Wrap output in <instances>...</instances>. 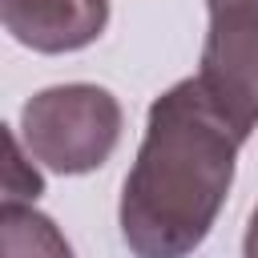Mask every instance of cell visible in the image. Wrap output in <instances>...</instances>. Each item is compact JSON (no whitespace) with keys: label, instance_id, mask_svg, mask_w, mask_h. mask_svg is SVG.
I'll return each mask as SVG.
<instances>
[{"label":"cell","instance_id":"cell-7","mask_svg":"<svg viewBox=\"0 0 258 258\" xmlns=\"http://www.w3.org/2000/svg\"><path fill=\"white\" fill-rule=\"evenodd\" d=\"M210 16H258V0H206Z\"/></svg>","mask_w":258,"mask_h":258},{"label":"cell","instance_id":"cell-5","mask_svg":"<svg viewBox=\"0 0 258 258\" xmlns=\"http://www.w3.org/2000/svg\"><path fill=\"white\" fill-rule=\"evenodd\" d=\"M0 258H73V246L64 242L60 226L24 206L4 202L0 206Z\"/></svg>","mask_w":258,"mask_h":258},{"label":"cell","instance_id":"cell-3","mask_svg":"<svg viewBox=\"0 0 258 258\" xmlns=\"http://www.w3.org/2000/svg\"><path fill=\"white\" fill-rule=\"evenodd\" d=\"M198 81L230 121L258 129V16H210Z\"/></svg>","mask_w":258,"mask_h":258},{"label":"cell","instance_id":"cell-6","mask_svg":"<svg viewBox=\"0 0 258 258\" xmlns=\"http://www.w3.org/2000/svg\"><path fill=\"white\" fill-rule=\"evenodd\" d=\"M8 177H4V202H24L32 206L44 194V177L24 161V145H20V129H8Z\"/></svg>","mask_w":258,"mask_h":258},{"label":"cell","instance_id":"cell-4","mask_svg":"<svg viewBox=\"0 0 258 258\" xmlns=\"http://www.w3.org/2000/svg\"><path fill=\"white\" fill-rule=\"evenodd\" d=\"M0 20L12 40L32 52L89 48L109 24V0H0Z\"/></svg>","mask_w":258,"mask_h":258},{"label":"cell","instance_id":"cell-8","mask_svg":"<svg viewBox=\"0 0 258 258\" xmlns=\"http://www.w3.org/2000/svg\"><path fill=\"white\" fill-rule=\"evenodd\" d=\"M242 258H258V206H254L250 226H246V238H242Z\"/></svg>","mask_w":258,"mask_h":258},{"label":"cell","instance_id":"cell-2","mask_svg":"<svg viewBox=\"0 0 258 258\" xmlns=\"http://www.w3.org/2000/svg\"><path fill=\"white\" fill-rule=\"evenodd\" d=\"M121 101L101 85H52L24 101L20 141L32 161L60 177L101 169L121 141Z\"/></svg>","mask_w":258,"mask_h":258},{"label":"cell","instance_id":"cell-1","mask_svg":"<svg viewBox=\"0 0 258 258\" xmlns=\"http://www.w3.org/2000/svg\"><path fill=\"white\" fill-rule=\"evenodd\" d=\"M246 137L198 77L169 85L149 105L117 210L133 258H189L206 242L230 198Z\"/></svg>","mask_w":258,"mask_h":258}]
</instances>
